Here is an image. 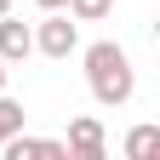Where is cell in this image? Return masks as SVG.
<instances>
[{
  "mask_svg": "<svg viewBox=\"0 0 160 160\" xmlns=\"http://www.w3.org/2000/svg\"><path fill=\"white\" fill-rule=\"evenodd\" d=\"M86 80H92V97L103 109H120L132 103L137 92V74H132V57L114 46V40H97V46H86Z\"/></svg>",
  "mask_w": 160,
  "mask_h": 160,
  "instance_id": "obj_1",
  "label": "cell"
},
{
  "mask_svg": "<svg viewBox=\"0 0 160 160\" xmlns=\"http://www.w3.org/2000/svg\"><path fill=\"white\" fill-rule=\"evenodd\" d=\"M12 132H23V103H17V97H6V92H0V143H6Z\"/></svg>",
  "mask_w": 160,
  "mask_h": 160,
  "instance_id": "obj_8",
  "label": "cell"
},
{
  "mask_svg": "<svg viewBox=\"0 0 160 160\" xmlns=\"http://www.w3.org/2000/svg\"><path fill=\"white\" fill-rule=\"evenodd\" d=\"M34 6H46V12H57V6H63V0H34Z\"/></svg>",
  "mask_w": 160,
  "mask_h": 160,
  "instance_id": "obj_9",
  "label": "cell"
},
{
  "mask_svg": "<svg viewBox=\"0 0 160 160\" xmlns=\"http://www.w3.org/2000/svg\"><path fill=\"white\" fill-rule=\"evenodd\" d=\"M74 46H80V29L69 23V17H57V12L34 29V52H46V57H69Z\"/></svg>",
  "mask_w": 160,
  "mask_h": 160,
  "instance_id": "obj_2",
  "label": "cell"
},
{
  "mask_svg": "<svg viewBox=\"0 0 160 160\" xmlns=\"http://www.w3.org/2000/svg\"><path fill=\"white\" fill-rule=\"evenodd\" d=\"M69 160H103V126H97L92 114H80V120H69Z\"/></svg>",
  "mask_w": 160,
  "mask_h": 160,
  "instance_id": "obj_3",
  "label": "cell"
},
{
  "mask_svg": "<svg viewBox=\"0 0 160 160\" xmlns=\"http://www.w3.org/2000/svg\"><path fill=\"white\" fill-rule=\"evenodd\" d=\"M0 149H6V160H69V149L57 137H23V132H12Z\"/></svg>",
  "mask_w": 160,
  "mask_h": 160,
  "instance_id": "obj_4",
  "label": "cell"
},
{
  "mask_svg": "<svg viewBox=\"0 0 160 160\" xmlns=\"http://www.w3.org/2000/svg\"><path fill=\"white\" fill-rule=\"evenodd\" d=\"M6 69H12V63H0V92H6Z\"/></svg>",
  "mask_w": 160,
  "mask_h": 160,
  "instance_id": "obj_10",
  "label": "cell"
},
{
  "mask_svg": "<svg viewBox=\"0 0 160 160\" xmlns=\"http://www.w3.org/2000/svg\"><path fill=\"white\" fill-rule=\"evenodd\" d=\"M154 149H160V126H137V132L126 137V154H132V160H149Z\"/></svg>",
  "mask_w": 160,
  "mask_h": 160,
  "instance_id": "obj_7",
  "label": "cell"
},
{
  "mask_svg": "<svg viewBox=\"0 0 160 160\" xmlns=\"http://www.w3.org/2000/svg\"><path fill=\"white\" fill-rule=\"evenodd\" d=\"M29 52H34V29L17 23V17L6 12V17H0V63H23Z\"/></svg>",
  "mask_w": 160,
  "mask_h": 160,
  "instance_id": "obj_5",
  "label": "cell"
},
{
  "mask_svg": "<svg viewBox=\"0 0 160 160\" xmlns=\"http://www.w3.org/2000/svg\"><path fill=\"white\" fill-rule=\"evenodd\" d=\"M6 12H12V0H0V17H6Z\"/></svg>",
  "mask_w": 160,
  "mask_h": 160,
  "instance_id": "obj_11",
  "label": "cell"
},
{
  "mask_svg": "<svg viewBox=\"0 0 160 160\" xmlns=\"http://www.w3.org/2000/svg\"><path fill=\"white\" fill-rule=\"evenodd\" d=\"M63 6H69L74 23H103V17L114 12V0H63Z\"/></svg>",
  "mask_w": 160,
  "mask_h": 160,
  "instance_id": "obj_6",
  "label": "cell"
}]
</instances>
